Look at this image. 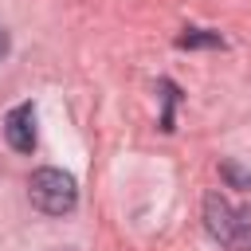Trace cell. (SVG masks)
Masks as SVG:
<instances>
[{
	"label": "cell",
	"instance_id": "1",
	"mask_svg": "<svg viewBox=\"0 0 251 251\" xmlns=\"http://www.w3.org/2000/svg\"><path fill=\"white\" fill-rule=\"evenodd\" d=\"M204 227L227 251H251V204H231L220 192L204 196Z\"/></svg>",
	"mask_w": 251,
	"mask_h": 251
},
{
	"label": "cell",
	"instance_id": "2",
	"mask_svg": "<svg viewBox=\"0 0 251 251\" xmlns=\"http://www.w3.org/2000/svg\"><path fill=\"white\" fill-rule=\"evenodd\" d=\"M27 196H31V204H35L43 216H67V212H75V204H78V184H75L71 173L47 165V169H35V173H31Z\"/></svg>",
	"mask_w": 251,
	"mask_h": 251
},
{
	"label": "cell",
	"instance_id": "3",
	"mask_svg": "<svg viewBox=\"0 0 251 251\" xmlns=\"http://www.w3.org/2000/svg\"><path fill=\"white\" fill-rule=\"evenodd\" d=\"M4 141L16 149V153H31L35 149V106L31 102H20L4 114Z\"/></svg>",
	"mask_w": 251,
	"mask_h": 251
},
{
	"label": "cell",
	"instance_id": "4",
	"mask_svg": "<svg viewBox=\"0 0 251 251\" xmlns=\"http://www.w3.org/2000/svg\"><path fill=\"white\" fill-rule=\"evenodd\" d=\"M176 47H180V51H196V47H224V35H220V31H208V27H184V35H176Z\"/></svg>",
	"mask_w": 251,
	"mask_h": 251
},
{
	"label": "cell",
	"instance_id": "5",
	"mask_svg": "<svg viewBox=\"0 0 251 251\" xmlns=\"http://www.w3.org/2000/svg\"><path fill=\"white\" fill-rule=\"evenodd\" d=\"M161 98H165V114H161V129L165 133H173V110H176V98H180V90L169 82V78H161Z\"/></svg>",
	"mask_w": 251,
	"mask_h": 251
},
{
	"label": "cell",
	"instance_id": "6",
	"mask_svg": "<svg viewBox=\"0 0 251 251\" xmlns=\"http://www.w3.org/2000/svg\"><path fill=\"white\" fill-rule=\"evenodd\" d=\"M220 173H224V180H227L231 188H251V169H243V165H235V161H224Z\"/></svg>",
	"mask_w": 251,
	"mask_h": 251
},
{
	"label": "cell",
	"instance_id": "7",
	"mask_svg": "<svg viewBox=\"0 0 251 251\" xmlns=\"http://www.w3.org/2000/svg\"><path fill=\"white\" fill-rule=\"evenodd\" d=\"M8 47H12V39H8V31H4V27H0V59H4V55H8Z\"/></svg>",
	"mask_w": 251,
	"mask_h": 251
}]
</instances>
